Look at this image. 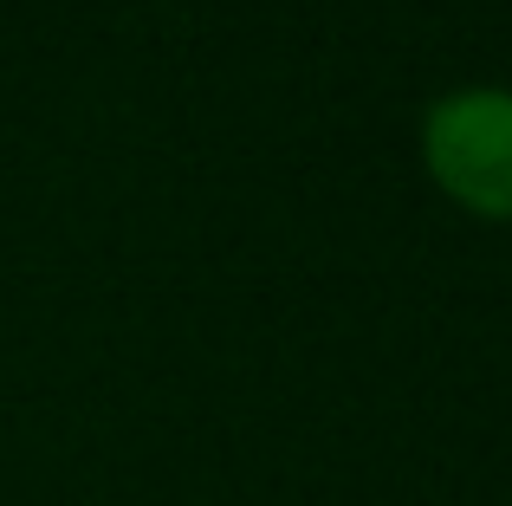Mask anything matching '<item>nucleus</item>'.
Wrapping results in <instances>:
<instances>
[{
  "label": "nucleus",
  "mask_w": 512,
  "mask_h": 506,
  "mask_svg": "<svg viewBox=\"0 0 512 506\" xmlns=\"http://www.w3.org/2000/svg\"><path fill=\"white\" fill-rule=\"evenodd\" d=\"M422 156L441 195L480 221H512V91L467 85L428 111Z\"/></svg>",
  "instance_id": "1"
}]
</instances>
